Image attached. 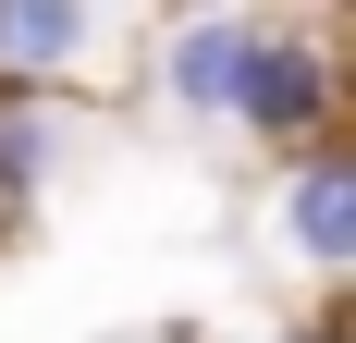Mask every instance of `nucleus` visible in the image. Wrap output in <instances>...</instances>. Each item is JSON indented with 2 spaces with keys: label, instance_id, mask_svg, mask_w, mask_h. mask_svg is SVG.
<instances>
[{
  "label": "nucleus",
  "instance_id": "7ed1b4c3",
  "mask_svg": "<svg viewBox=\"0 0 356 343\" xmlns=\"http://www.w3.org/2000/svg\"><path fill=\"white\" fill-rule=\"evenodd\" d=\"M86 12H74V0H0V99H25V86H49V74L74 62V49H86Z\"/></svg>",
  "mask_w": 356,
  "mask_h": 343
},
{
  "label": "nucleus",
  "instance_id": "39448f33",
  "mask_svg": "<svg viewBox=\"0 0 356 343\" xmlns=\"http://www.w3.org/2000/svg\"><path fill=\"white\" fill-rule=\"evenodd\" d=\"M37 172H49V123H37V99H0V208H25Z\"/></svg>",
  "mask_w": 356,
  "mask_h": 343
},
{
  "label": "nucleus",
  "instance_id": "f03ea898",
  "mask_svg": "<svg viewBox=\"0 0 356 343\" xmlns=\"http://www.w3.org/2000/svg\"><path fill=\"white\" fill-rule=\"evenodd\" d=\"M283 221L307 245V270H356V160L344 147H307L283 172Z\"/></svg>",
  "mask_w": 356,
  "mask_h": 343
},
{
  "label": "nucleus",
  "instance_id": "f257e3e1",
  "mask_svg": "<svg viewBox=\"0 0 356 343\" xmlns=\"http://www.w3.org/2000/svg\"><path fill=\"white\" fill-rule=\"evenodd\" d=\"M234 123H258L270 147H332V123H344V62H332L320 25H246V62H234Z\"/></svg>",
  "mask_w": 356,
  "mask_h": 343
},
{
  "label": "nucleus",
  "instance_id": "20e7f679",
  "mask_svg": "<svg viewBox=\"0 0 356 343\" xmlns=\"http://www.w3.org/2000/svg\"><path fill=\"white\" fill-rule=\"evenodd\" d=\"M234 62H246V25H234V12H209V25H184V37H172L160 86H172L184 110H221V99H234Z\"/></svg>",
  "mask_w": 356,
  "mask_h": 343
}]
</instances>
